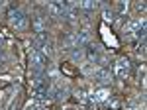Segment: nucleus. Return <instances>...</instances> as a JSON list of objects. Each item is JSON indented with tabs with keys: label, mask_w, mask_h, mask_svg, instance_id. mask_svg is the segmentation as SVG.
Segmentation results:
<instances>
[{
	"label": "nucleus",
	"mask_w": 147,
	"mask_h": 110,
	"mask_svg": "<svg viewBox=\"0 0 147 110\" xmlns=\"http://www.w3.org/2000/svg\"><path fill=\"white\" fill-rule=\"evenodd\" d=\"M26 110H37V106H34V104H30V106H28Z\"/></svg>",
	"instance_id": "10"
},
{
	"label": "nucleus",
	"mask_w": 147,
	"mask_h": 110,
	"mask_svg": "<svg viewBox=\"0 0 147 110\" xmlns=\"http://www.w3.org/2000/svg\"><path fill=\"white\" fill-rule=\"evenodd\" d=\"M98 8V2H92V0H84V2H79V10L82 12H92Z\"/></svg>",
	"instance_id": "7"
},
{
	"label": "nucleus",
	"mask_w": 147,
	"mask_h": 110,
	"mask_svg": "<svg viewBox=\"0 0 147 110\" xmlns=\"http://www.w3.org/2000/svg\"><path fill=\"white\" fill-rule=\"evenodd\" d=\"M110 96H112L110 88H98V90H94L90 94V100L92 102H108Z\"/></svg>",
	"instance_id": "4"
},
{
	"label": "nucleus",
	"mask_w": 147,
	"mask_h": 110,
	"mask_svg": "<svg viewBox=\"0 0 147 110\" xmlns=\"http://www.w3.org/2000/svg\"><path fill=\"white\" fill-rule=\"evenodd\" d=\"M143 26H145V20H143V18H137L136 22H131V24H127V26H125V32L136 33L137 30H139V28H143Z\"/></svg>",
	"instance_id": "5"
},
{
	"label": "nucleus",
	"mask_w": 147,
	"mask_h": 110,
	"mask_svg": "<svg viewBox=\"0 0 147 110\" xmlns=\"http://www.w3.org/2000/svg\"><path fill=\"white\" fill-rule=\"evenodd\" d=\"M71 55H73V59H75V61H79V59H82V49H80V47H73V49H71Z\"/></svg>",
	"instance_id": "9"
},
{
	"label": "nucleus",
	"mask_w": 147,
	"mask_h": 110,
	"mask_svg": "<svg viewBox=\"0 0 147 110\" xmlns=\"http://www.w3.org/2000/svg\"><path fill=\"white\" fill-rule=\"evenodd\" d=\"M94 79H96L100 85H106V83H110L112 77H110V73H108L106 69H102V71H96V73H94Z\"/></svg>",
	"instance_id": "6"
},
{
	"label": "nucleus",
	"mask_w": 147,
	"mask_h": 110,
	"mask_svg": "<svg viewBox=\"0 0 147 110\" xmlns=\"http://www.w3.org/2000/svg\"><path fill=\"white\" fill-rule=\"evenodd\" d=\"M34 49H37L39 53H43L45 57L51 55L53 45H51V41H49V37L45 35V32H43V33H37V35L34 37Z\"/></svg>",
	"instance_id": "2"
},
{
	"label": "nucleus",
	"mask_w": 147,
	"mask_h": 110,
	"mask_svg": "<svg viewBox=\"0 0 147 110\" xmlns=\"http://www.w3.org/2000/svg\"><path fill=\"white\" fill-rule=\"evenodd\" d=\"M129 69H131V65H129V59H118V63H116V75L120 79H125L127 75H129Z\"/></svg>",
	"instance_id": "3"
},
{
	"label": "nucleus",
	"mask_w": 147,
	"mask_h": 110,
	"mask_svg": "<svg viewBox=\"0 0 147 110\" xmlns=\"http://www.w3.org/2000/svg\"><path fill=\"white\" fill-rule=\"evenodd\" d=\"M8 22L14 26V28H18V30H22L28 26V18H26V14L22 10H18L16 6H10L8 8Z\"/></svg>",
	"instance_id": "1"
},
{
	"label": "nucleus",
	"mask_w": 147,
	"mask_h": 110,
	"mask_svg": "<svg viewBox=\"0 0 147 110\" xmlns=\"http://www.w3.org/2000/svg\"><path fill=\"white\" fill-rule=\"evenodd\" d=\"M88 59H90V61H96V63H98V61H102L100 59V53H98V49H96V47H94V49H88Z\"/></svg>",
	"instance_id": "8"
}]
</instances>
